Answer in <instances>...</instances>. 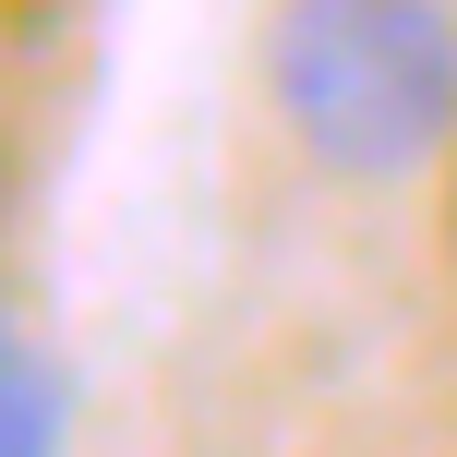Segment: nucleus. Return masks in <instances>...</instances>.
<instances>
[{"instance_id":"3","label":"nucleus","mask_w":457,"mask_h":457,"mask_svg":"<svg viewBox=\"0 0 457 457\" xmlns=\"http://www.w3.org/2000/svg\"><path fill=\"white\" fill-rule=\"evenodd\" d=\"M445 265H457V157H445Z\"/></svg>"},{"instance_id":"2","label":"nucleus","mask_w":457,"mask_h":457,"mask_svg":"<svg viewBox=\"0 0 457 457\" xmlns=\"http://www.w3.org/2000/svg\"><path fill=\"white\" fill-rule=\"evenodd\" d=\"M72 434V397H61V373L24 349V325L0 313V457H61Z\"/></svg>"},{"instance_id":"1","label":"nucleus","mask_w":457,"mask_h":457,"mask_svg":"<svg viewBox=\"0 0 457 457\" xmlns=\"http://www.w3.org/2000/svg\"><path fill=\"white\" fill-rule=\"evenodd\" d=\"M265 96L325 181H421L457 157V0H277Z\"/></svg>"}]
</instances>
